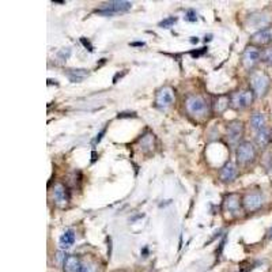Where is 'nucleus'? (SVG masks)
Listing matches in <instances>:
<instances>
[{"label":"nucleus","instance_id":"obj_1","mask_svg":"<svg viewBox=\"0 0 272 272\" xmlns=\"http://www.w3.org/2000/svg\"><path fill=\"white\" fill-rule=\"evenodd\" d=\"M185 109L192 117L202 119L208 115L210 106L204 97L199 96V94H192L185 100Z\"/></svg>","mask_w":272,"mask_h":272},{"label":"nucleus","instance_id":"obj_2","mask_svg":"<svg viewBox=\"0 0 272 272\" xmlns=\"http://www.w3.org/2000/svg\"><path fill=\"white\" fill-rule=\"evenodd\" d=\"M251 87L252 91L255 93V96L257 97H264L270 90V86H271V78L266 74L264 71H255L251 75Z\"/></svg>","mask_w":272,"mask_h":272},{"label":"nucleus","instance_id":"obj_3","mask_svg":"<svg viewBox=\"0 0 272 272\" xmlns=\"http://www.w3.org/2000/svg\"><path fill=\"white\" fill-rule=\"evenodd\" d=\"M132 8V3L130 1H124V0H115V1H109V3H104V4L97 10V14L102 16H113L117 14H124L127 11Z\"/></svg>","mask_w":272,"mask_h":272},{"label":"nucleus","instance_id":"obj_4","mask_svg":"<svg viewBox=\"0 0 272 272\" xmlns=\"http://www.w3.org/2000/svg\"><path fill=\"white\" fill-rule=\"evenodd\" d=\"M253 100H255V93L252 90L236 91L230 97V106L236 111H242L252 105Z\"/></svg>","mask_w":272,"mask_h":272},{"label":"nucleus","instance_id":"obj_5","mask_svg":"<svg viewBox=\"0 0 272 272\" xmlns=\"http://www.w3.org/2000/svg\"><path fill=\"white\" fill-rule=\"evenodd\" d=\"M256 147L251 141H242L237 147V161L241 165H249L256 159Z\"/></svg>","mask_w":272,"mask_h":272},{"label":"nucleus","instance_id":"obj_6","mask_svg":"<svg viewBox=\"0 0 272 272\" xmlns=\"http://www.w3.org/2000/svg\"><path fill=\"white\" fill-rule=\"evenodd\" d=\"M262 60V52L260 49L255 45L248 46L247 49L244 51V55H242V64L247 70H252L255 67L260 63Z\"/></svg>","mask_w":272,"mask_h":272},{"label":"nucleus","instance_id":"obj_7","mask_svg":"<svg viewBox=\"0 0 272 272\" xmlns=\"http://www.w3.org/2000/svg\"><path fill=\"white\" fill-rule=\"evenodd\" d=\"M263 204H264V197H263L262 192H251V193H247L242 199V206L247 212L257 211L259 208H262Z\"/></svg>","mask_w":272,"mask_h":272},{"label":"nucleus","instance_id":"obj_8","mask_svg":"<svg viewBox=\"0 0 272 272\" xmlns=\"http://www.w3.org/2000/svg\"><path fill=\"white\" fill-rule=\"evenodd\" d=\"M226 136L230 144H233V146L238 144L240 140L242 139V136H244V124H242V121H232V123H229L226 128Z\"/></svg>","mask_w":272,"mask_h":272},{"label":"nucleus","instance_id":"obj_9","mask_svg":"<svg viewBox=\"0 0 272 272\" xmlns=\"http://www.w3.org/2000/svg\"><path fill=\"white\" fill-rule=\"evenodd\" d=\"M174 102V91L171 87H163L156 93L155 105L162 111H165L167 108H170Z\"/></svg>","mask_w":272,"mask_h":272},{"label":"nucleus","instance_id":"obj_10","mask_svg":"<svg viewBox=\"0 0 272 272\" xmlns=\"http://www.w3.org/2000/svg\"><path fill=\"white\" fill-rule=\"evenodd\" d=\"M241 208V199L237 193H230L223 199V211L232 215H238Z\"/></svg>","mask_w":272,"mask_h":272},{"label":"nucleus","instance_id":"obj_11","mask_svg":"<svg viewBox=\"0 0 272 272\" xmlns=\"http://www.w3.org/2000/svg\"><path fill=\"white\" fill-rule=\"evenodd\" d=\"M238 176V167L236 163L233 162H226L223 166L221 167L219 171V178L223 182H232L234 181Z\"/></svg>","mask_w":272,"mask_h":272},{"label":"nucleus","instance_id":"obj_12","mask_svg":"<svg viewBox=\"0 0 272 272\" xmlns=\"http://www.w3.org/2000/svg\"><path fill=\"white\" fill-rule=\"evenodd\" d=\"M252 42L256 45H270L272 44V26H266L264 29L257 30L252 35Z\"/></svg>","mask_w":272,"mask_h":272},{"label":"nucleus","instance_id":"obj_13","mask_svg":"<svg viewBox=\"0 0 272 272\" xmlns=\"http://www.w3.org/2000/svg\"><path fill=\"white\" fill-rule=\"evenodd\" d=\"M53 200L57 206L64 207L70 200V196H68V191L67 188L63 185V184H56L53 187Z\"/></svg>","mask_w":272,"mask_h":272},{"label":"nucleus","instance_id":"obj_14","mask_svg":"<svg viewBox=\"0 0 272 272\" xmlns=\"http://www.w3.org/2000/svg\"><path fill=\"white\" fill-rule=\"evenodd\" d=\"M63 268L66 272H82L83 262L78 256H68L63 264Z\"/></svg>","mask_w":272,"mask_h":272},{"label":"nucleus","instance_id":"obj_15","mask_svg":"<svg viewBox=\"0 0 272 272\" xmlns=\"http://www.w3.org/2000/svg\"><path fill=\"white\" fill-rule=\"evenodd\" d=\"M271 141H272V131L268 128V127L263 128V130H260V131H257L256 134L257 146L264 148V147L270 146V143H271Z\"/></svg>","mask_w":272,"mask_h":272},{"label":"nucleus","instance_id":"obj_16","mask_svg":"<svg viewBox=\"0 0 272 272\" xmlns=\"http://www.w3.org/2000/svg\"><path fill=\"white\" fill-rule=\"evenodd\" d=\"M66 74L71 82L79 83V82L85 81L86 78L89 76V70H86V68H72V70H67Z\"/></svg>","mask_w":272,"mask_h":272},{"label":"nucleus","instance_id":"obj_17","mask_svg":"<svg viewBox=\"0 0 272 272\" xmlns=\"http://www.w3.org/2000/svg\"><path fill=\"white\" fill-rule=\"evenodd\" d=\"M266 124H267V119H266V116L263 113L256 112V113H253L252 116H251V126H252V128L256 132L263 130V128H266L267 127Z\"/></svg>","mask_w":272,"mask_h":272},{"label":"nucleus","instance_id":"obj_18","mask_svg":"<svg viewBox=\"0 0 272 272\" xmlns=\"http://www.w3.org/2000/svg\"><path fill=\"white\" fill-rule=\"evenodd\" d=\"M229 106H230V98H229V96H219L215 100V104H214V112L218 113V115H221V113L226 111Z\"/></svg>","mask_w":272,"mask_h":272},{"label":"nucleus","instance_id":"obj_19","mask_svg":"<svg viewBox=\"0 0 272 272\" xmlns=\"http://www.w3.org/2000/svg\"><path fill=\"white\" fill-rule=\"evenodd\" d=\"M74 242H75V233L74 230H67L63 236L59 240V244H60L61 249H68L74 245Z\"/></svg>","mask_w":272,"mask_h":272},{"label":"nucleus","instance_id":"obj_20","mask_svg":"<svg viewBox=\"0 0 272 272\" xmlns=\"http://www.w3.org/2000/svg\"><path fill=\"white\" fill-rule=\"evenodd\" d=\"M140 147L143 151H148V150H151L152 147H154V136L152 135H144L140 139Z\"/></svg>","mask_w":272,"mask_h":272},{"label":"nucleus","instance_id":"obj_21","mask_svg":"<svg viewBox=\"0 0 272 272\" xmlns=\"http://www.w3.org/2000/svg\"><path fill=\"white\" fill-rule=\"evenodd\" d=\"M262 60L272 67V48H267L262 52Z\"/></svg>","mask_w":272,"mask_h":272},{"label":"nucleus","instance_id":"obj_22","mask_svg":"<svg viewBox=\"0 0 272 272\" xmlns=\"http://www.w3.org/2000/svg\"><path fill=\"white\" fill-rule=\"evenodd\" d=\"M176 22H177L176 16H169V18H166V19H163L162 22H159V26L163 27V29H170L171 26L174 25Z\"/></svg>","mask_w":272,"mask_h":272},{"label":"nucleus","instance_id":"obj_23","mask_svg":"<svg viewBox=\"0 0 272 272\" xmlns=\"http://www.w3.org/2000/svg\"><path fill=\"white\" fill-rule=\"evenodd\" d=\"M97 267L94 263L90 262H83V268H82V272H96Z\"/></svg>","mask_w":272,"mask_h":272},{"label":"nucleus","instance_id":"obj_24","mask_svg":"<svg viewBox=\"0 0 272 272\" xmlns=\"http://www.w3.org/2000/svg\"><path fill=\"white\" fill-rule=\"evenodd\" d=\"M185 20H188V22H196L197 20V14L195 10H188L187 12H185Z\"/></svg>","mask_w":272,"mask_h":272},{"label":"nucleus","instance_id":"obj_25","mask_svg":"<svg viewBox=\"0 0 272 272\" xmlns=\"http://www.w3.org/2000/svg\"><path fill=\"white\" fill-rule=\"evenodd\" d=\"M70 55H71L70 48H64V49H61V51L57 53V57L61 59V60H67V59L70 57Z\"/></svg>","mask_w":272,"mask_h":272},{"label":"nucleus","instance_id":"obj_26","mask_svg":"<svg viewBox=\"0 0 272 272\" xmlns=\"http://www.w3.org/2000/svg\"><path fill=\"white\" fill-rule=\"evenodd\" d=\"M81 42H82V44H83V45H85V48H87V49H89V52L94 51V48H93V45H91V44H90V41L86 40L85 37H82Z\"/></svg>","mask_w":272,"mask_h":272},{"label":"nucleus","instance_id":"obj_27","mask_svg":"<svg viewBox=\"0 0 272 272\" xmlns=\"http://www.w3.org/2000/svg\"><path fill=\"white\" fill-rule=\"evenodd\" d=\"M105 132H106V127H105V128H104V130H102L101 132H100V134H98V135H97V137H96V140H94V143H100V141L102 140V137H104V135H105Z\"/></svg>","mask_w":272,"mask_h":272},{"label":"nucleus","instance_id":"obj_28","mask_svg":"<svg viewBox=\"0 0 272 272\" xmlns=\"http://www.w3.org/2000/svg\"><path fill=\"white\" fill-rule=\"evenodd\" d=\"M206 52H207V48H202V51L192 52V56H193V57H199V56H202L203 53H206Z\"/></svg>","mask_w":272,"mask_h":272},{"label":"nucleus","instance_id":"obj_29","mask_svg":"<svg viewBox=\"0 0 272 272\" xmlns=\"http://www.w3.org/2000/svg\"><path fill=\"white\" fill-rule=\"evenodd\" d=\"M191 42H192V44H197V42H199V40H197L196 37H192Z\"/></svg>","mask_w":272,"mask_h":272},{"label":"nucleus","instance_id":"obj_30","mask_svg":"<svg viewBox=\"0 0 272 272\" xmlns=\"http://www.w3.org/2000/svg\"><path fill=\"white\" fill-rule=\"evenodd\" d=\"M268 238H271V240H272V229L270 230V232H268Z\"/></svg>","mask_w":272,"mask_h":272}]
</instances>
